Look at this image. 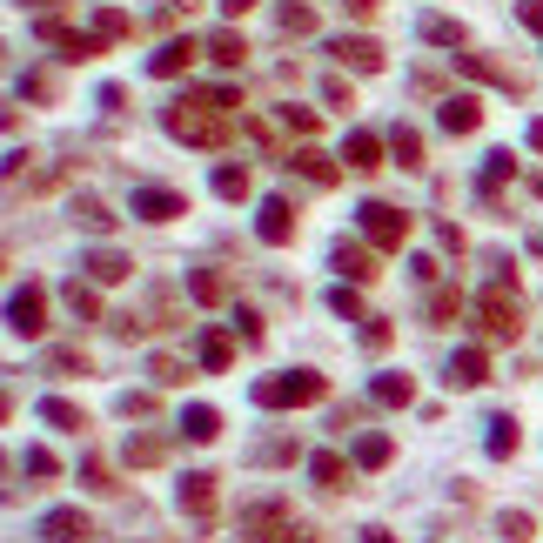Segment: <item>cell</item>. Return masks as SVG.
<instances>
[{
	"instance_id": "6da1fadb",
	"label": "cell",
	"mask_w": 543,
	"mask_h": 543,
	"mask_svg": "<svg viewBox=\"0 0 543 543\" xmlns=\"http://www.w3.org/2000/svg\"><path fill=\"white\" fill-rule=\"evenodd\" d=\"M249 396H255V409H302V403H322V396H329V376H316V369H282V376H262Z\"/></svg>"
},
{
	"instance_id": "7a4b0ae2",
	"label": "cell",
	"mask_w": 543,
	"mask_h": 543,
	"mask_svg": "<svg viewBox=\"0 0 543 543\" xmlns=\"http://www.w3.org/2000/svg\"><path fill=\"white\" fill-rule=\"evenodd\" d=\"M476 322H483L490 342H517L523 336V302H517V282H510V275H497L490 289L476 295Z\"/></svg>"
},
{
	"instance_id": "3957f363",
	"label": "cell",
	"mask_w": 543,
	"mask_h": 543,
	"mask_svg": "<svg viewBox=\"0 0 543 543\" xmlns=\"http://www.w3.org/2000/svg\"><path fill=\"white\" fill-rule=\"evenodd\" d=\"M161 121H168V135L188 141V148H222V135H228V121H222L215 108H202L195 94H188V101H175V108L161 114Z\"/></svg>"
},
{
	"instance_id": "277c9868",
	"label": "cell",
	"mask_w": 543,
	"mask_h": 543,
	"mask_svg": "<svg viewBox=\"0 0 543 543\" xmlns=\"http://www.w3.org/2000/svg\"><path fill=\"white\" fill-rule=\"evenodd\" d=\"M242 543H316V530L289 523L282 503H249L242 510Z\"/></svg>"
},
{
	"instance_id": "5b68a950",
	"label": "cell",
	"mask_w": 543,
	"mask_h": 543,
	"mask_svg": "<svg viewBox=\"0 0 543 543\" xmlns=\"http://www.w3.org/2000/svg\"><path fill=\"white\" fill-rule=\"evenodd\" d=\"M356 222H362V235H369L376 249H403V242H409V215H403V208H389V202H362Z\"/></svg>"
},
{
	"instance_id": "8992f818",
	"label": "cell",
	"mask_w": 543,
	"mask_h": 543,
	"mask_svg": "<svg viewBox=\"0 0 543 543\" xmlns=\"http://www.w3.org/2000/svg\"><path fill=\"white\" fill-rule=\"evenodd\" d=\"M7 329H14V336H47V289L41 282H27V289H14L7 295Z\"/></svg>"
},
{
	"instance_id": "52a82bcc",
	"label": "cell",
	"mask_w": 543,
	"mask_h": 543,
	"mask_svg": "<svg viewBox=\"0 0 543 543\" xmlns=\"http://www.w3.org/2000/svg\"><path fill=\"white\" fill-rule=\"evenodd\" d=\"M47 47H61L68 61H94L101 54V34H81V27H68V21H54V14H41V27H34Z\"/></svg>"
},
{
	"instance_id": "ba28073f",
	"label": "cell",
	"mask_w": 543,
	"mask_h": 543,
	"mask_svg": "<svg viewBox=\"0 0 543 543\" xmlns=\"http://www.w3.org/2000/svg\"><path fill=\"white\" fill-rule=\"evenodd\" d=\"M88 537H94V523H88V510H74V503H61V510L41 517V543H88Z\"/></svg>"
},
{
	"instance_id": "9c48e42d",
	"label": "cell",
	"mask_w": 543,
	"mask_h": 543,
	"mask_svg": "<svg viewBox=\"0 0 543 543\" xmlns=\"http://www.w3.org/2000/svg\"><path fill=\"white\" fill-rule=\"evenodd\" d=\"M255 235H262L269 249H282V242H295V208L282 202V195H269V202L255 208Z\"/></svg>"
},
{
	"instance_id": "30bf717a",
	"label": "cell",
	"mask_w": 543,
	"mask_h": 543,
	"mask_svg": "<svg viewBox=\"0 0 543 543\" xmlns=\"http://www.w3.org/2000/svg\"><path fill=\"white\" fill-rule=\"evenodd\" d=\"M329 54L356 74H383V47L369 41V34H342V41H329Z\"/></svg>"
},
{
	"instance_id": "8fae6325",
	"label": "cell",
	"mask_w": 543,
	"mask_h": 543,
	"mask_svg": "<svg viewBox=\"0 0 543 543\" xmlns=\"http://www.w3.org/2000/svg\"><path fill=\"white\" fill-rule=\"evenodd\" d=\"M436 121H443V135H476V128H483V101H476V94H450V101L436 108Z\"/></svg>"
},
{
	"instance_id": "7c38bea8",
	"label": "cell",
	"mask_w": 543,
	"mask_h": 543,
	"mask_svg": "<svg viewBox=\"0 0 543 543\" xmlns=\"http://www.w3.org/2000/svg\"><path fill=\"white\" fill-rule=\"evenodd\" d=\"M195 54H202V41H195V34H188V41H161V54H148V74L175 81V74L195 68Z\"/></svg>"
},
{
	"instance_id": "4fadbf2b",
	"label": "cell",
	"mask_w": 543,
	"mask_h": 543,
	"mask_svg": "<svg viewBox=\"0 0 543 543\" xmlns=\"http://www.w3.org/2000/svg\"><path fill=\"white\" fill-rule=\"evenodd\" d=\"M135 215L141 222H175V215H188V202H181L175 188H148V181H141L135 188Z\"/></svg>"
},
{
	"instance_id": "5bb4252c",
	"label": "cell",
	"mask_w": 543,
	"mask_h": 543,
	"mask_svg": "<svg viewBox=\"0 0 543 543\" xmlns=\"http://www.w3.org/2000/svg\"><path fill=\"white\" fill-rule=\"evenodd\" d=\"M456 68L470 74V81H490V88H503V94H523V74H510L503 61H490V54H456Z\"/></svg>"
},
{
	"instance_id": "9a60e30c",
	"label": "cell",
	"mask_w": 543,
	"mask_h": 543,
	"mask_svg": "<svg viewBox=\"0 0 543 543\" xmlns=\"http://www.w3.org/2000/svg\"><path fill=\"white\" fill-rule=\"evenodd\" d=\"M34 161H41V155H7L0 188H7V195H14V188H27V195H34V188H47V181H54V168H34Z\"/></svg>"
},
{
	"instance_id": "2e32d148",
	"label": "cell",
	"mask_w": 543,
	"mask_h": 543,
	"mask_svg": "<svg viewBox=\"0 0 543 543\" xmlns=\"http://www.w3.org/2000/svg\"><path fill=\"white\" fill-rule=\"evenodd\" d=\"M181 510H188L195 523H208V517H215V476H208V470L181 476Z\"/></svg>"
},
{
	"instance_id": "e0dca14e",
	"label": "cell",
	"mask_w": 543,
	"mask_h": 543,
	"mask_svg": "<svg viewBox=\"0 0 543 543\" xmlns=\"http://www.w3.org/2000/svg\"><path fill=\"white\" fill-rule=\"evenodd\" d=\"M81 269H88V282H128L135 262H128L121 249H88V255H81Z\"/></svg>"
},
{
	"instance_id": "ac0fdd59",
	"label": "cell",
	"mask_w": 543,
	"mask_h": 543,
	"mask_svg": "<svg viewBox=\"0 0 543 543\" xmlns=\"http://www.w3.org/2000/svg\"><path fill=\"white\" fill-rule=\"evenodd\" d=\"M329 262H336L349 282H376V275H383V269H376V255L362 249V242H336V249H329Z\"/></svg>"
},
{
	"instance_id": "d6986e66",
	"label": "cell",
	"mask_w": 543,
	"mask_h": 543,
	"mask_svg": "<svg viewBox=\"0 0 543 543\" xmlns=\"http://www.w3.org/2000/svg\"><path fill=\"white\" fill-rule=\"evenodd\" d=\"M342 161H349L356 175H376V168H383V141L369 135V128H356V135L342 141Z\"/></svg>"
},
{
	"instance_id": "ffe728a7",
	"label": "cell",
	"mask_w": 543,
	"mask_h": 543,
	"mask_svg": "<svg viewBox=\"0 0 543 543\" xmlns=\"http://www.w3.org/2000/svg\"><path fill=\"white\" fill-rule=\"evenodd\" d=\"M476 383H490V356H483V349H456L450 356V389H476Z\"/></svg>"
},
{
	"instance_id": "44dd1931",
	"label": "cell",
	"mask_w": 543,
	"mask_h": 543,
	"mask_svg": "<svg viewBox=\"0 0 543 543\" xmlns=\"http://www.w3.org/2000/svg\"><path fill=\"white\" fill-rule=\"evenodd\" d=\"M195 362H202L208 376H222L228 362H235V342H228L222 329H202V336H195Z\"/></svg>"
},
{
	"instance_id": "7402d4cb",
	"label": "cell",
	"mask_w": 543,
	"mask_h": 543,
	"mask_svg": "<svg viewBox=\"0 0 543 543\" xmlns=\"http://www.w3.org/2000/svg\"><path fill=\"white\" fill-rule=\"evenodd\" d=\"M202 54H208V61H222V68H242V61H249V41H242L235 27H215V34L202 41Z\"/></svg>"
},
{
	"instance_id": "603a6c76",
	"label": "cell",
	"mask_w": 543,
	"mask_h": 543,
	"mask_svg": "<svg viewBox=\"0 0 543 543\" xmlns=\"http://www.w3.org/2000/svg\"><path fill=\"white\" fill-rule=\"evenodd\" d=\"M181 436H188V443H215V436H222V409L188 403L181 409Z\"/></svg>"
},
{
	"instance_id": "cb8c5ba5",
	"label": "cell",
	"mask_w": 543,
	"mask_h": 543,
	"mask_svg": "<svg viewBox=\"0 0 543 543\" xmlns=\"http://www.w3.org/2000/svg\"><path fill=\"white\" fill-rule=\"evenodd\" d=\"M74 222L88 228V235H114V222H121V215H114L101 195H74Z\"/></svg>"
},
{
	"instance_id": "d4e9b609",
	"label": "cell",
	"mask_w": 543,
	"mask_h": 543,
	"mask_svg": "<svg viewBox=\"0 0 543 543\" xmlns=\"http://www.w3.org/2000/svg\"><path fill=\"white\" fill-rule=\"evenodd\" d=\"M188 295H195L202 309H215V302H228V295H235V282H228L222 269H195V275H188Z\"/></svg>"
},
{
	"instance_id": "484cf974",
	"label": "cell",
	"mask_w": 543,
	"mask_h": 543,
	"mask_svg": "<svg viewBox=\"0 0 543 543\" xmlns=\"http://www.w3.org/2000/svg\"><path fill=\"white\" fill-rule=\"evenodd\" d=\"M289 168H295L302 181H316V188H336V175H342V168H336L329 155H322V148H302V155H295Z\"/></svg>"
},
{
	"instance_id": "4316f807",
	"label": "cell",
	"mask_w": 543,
	"mask_h": 543,
	"mask_svg": "<svg viewBox=\"0 0 543 543\" xmlns=\"http://www.w3.org/2000/svg\"><path fill=\"white\" fill-rule=\"evenodd\" d=\"M249 168H242V161H222V168H215V195H222V202H249Z\"/></svg>"
},
{
	"instance_id": "83f0119b",
	"label": "cell",
	"mask_w": 543,
	"mask_h": 543,
	"mask_svg": "<svg viewBox=\"0 0 543 543\" xmlns=\"http://www.w3.org/2000/svg\"><path fill=\"white\" fill-rule=\"evenodd\" d=\"M423 41L430 47H470V34H463V21H450V14H423Z\"/></svg>"
},
{
	"instance_id": "f1b7e54d",
	"label": "cell",
	"mask_w": 543,
	"mask_h": 543,
	"mask_svg": "<svg viewBox=\"0 0 543 543\" xmlns=\"http://www.w3.org/2000/svg\"><path fill=\"white\" fill-rule=\"evenodd\" d=\"M369 396H376L383 409H409V403H416V383H409V376H376Z\"/></svg>"
},
{
	"instance_id": "f546056e",
	"label": "cell",
	"mask_w": 543,
	"mask_h": 543,
	"mask_svg": "<svg viewBox=\"0 0 543 543\" xmlns=\"http://www.w3.org/2000/svg\"><path fill=\"white\" fill-rule=\"evenodd\" d=\"M309 476H316L322 490H342V483H349V463H342L336 450H316L309 456Z\"/></svg>"
},
{
	"instance_id": "4dcf8cb0",
	"label": "cell",
	"mask_w": 543,
	"mask_h": 543,
	"mask_svg": "<svg viewBox=\"0 0 543 543\" xmlns=\"http://www.w3.org/2000/svg\"><path fill=\"white\" fill-rule=\"evenodd\" d=\"M510 175H517V155H510V148H497V155H483V195H490V202H497V188H503Z\"/></svg>"
},
{
	"instance_id": "1f68e13d",
	"label": "cell",
	"mask_w": 543,
	"mask_h": 543,
	"mask_svg": "<svg viewBox=\"0 0 543 543\" xmlns=\"http://www.w3.org/2000/svg\"><path fill=\"white\" fill-rule=\"evenodd\" d=\"M61 295H68L74 322H94V316H101V295H94V282H81V275H74V282H68V289H61Z\"/></svg>"
},
{
	"instance_id": "d6a6232c",
	"label": "cell",
	"mask_w": 543,
	"mask_h": 543,
	"mask_svg": "<svg viewBox=\"0 0 543 543\" xmlns=\"http://www.w3.org/2000/svg\"><path fill=\"white\" fill-rule=\"evenodd\" d=\"M41 423H54V430H74V436L88 430V416H81L74 403H61V396H47V403H41Z\"/></svg>"
},
{
	"instance_id": "836d02e7",
	"label": "cell",
	"mask_w": 543,
	"mask_h": 543,
	"mask_svg": "<svg viewBox=\"0 0 543 543\" xmlns=\"http://www.w3.org/2000/svg\"><path fill=\"white\" fill-rule=\"evenodd\" d=\"M389 155L403 161V168H423V135L416 128H389Z\"/></svg>"
},
{
	"instance_id": "e575fe53",
	"label": "cell",
	"mask_w": 543,
	"mask_h": 543,
	"mask_svg": "<svg viewBox=\"0 0 543 543\" xmlns=\"http://www.w3.org/2000/svg\"><path fill=\"white\" fill-rule=\"evenodd\" d=\"M121 456H128L135 470H155L161 456H168V443H161V436H128V450H121Z\"/></svg>"
},
{
	"instance_id": "d590c367",
	"label": "cell",
	"mask_w": 543,
	"mask_h": 543,
	"mask_svg": "<svg viewBox=\"0 0 543 543\" xmlns=\"http://www.w3.org/2000/svg\"><path fill=\"white\" fill-rule=\"evenodd\" d=\"M490 456H517V416H490Z\"/></svg>"
},
{
	"instance_id": "8d00e7d4",
	"label": "cell",
	"mask_w": 543,
	"mask_h": 543,
	"mask_svg": "<svg viewBox=\"0 0 543 543\" xmlns=\"http://www.w3.org/2000/svg\"><path fill=\"white\" fill-rule=\"evenodd\" d=\"M389 456H396V443H389V436H356V463H362V470H383Z\"/></svg>"
},
{
	"instance_id": "74e56055",
	"label": "cell",
	"mask_w": 543,
	"mask_h": 543,
	"mask_svg": "<svg viewBox=\"0 0 543 543\" xmlns=\"http://www.w3.org/2000/svg\"><path fill=\"white\" fill-rule=\"evenodd\" d=\"M47 369H54V376H88V356L61 342V349H47Z\"/></svg>"
},
{
	"instance_id": "f35d334b",
	"label": "cell",
	"mask_w": 543,
	"mask_h": 543,
	"mask_svg": "<svg viewBox=\"0 0 543 543\" xmlns=\"http://www.w3.org/2000/svg\"><path fill=\"white\" fill-rule=\"evenodd\" d=\"M81 483H88V490H101V497H114V490H121V483L108 476V463H101V456H81Z\"/></svg>"
},
{
	"instance_id": "ab89813d",
	"label": "cell",
	"mask_w": 543,
	"mask_h": 543,
	"mask_svg": "<svg viewBox=\"0 0 543 543\" xmlns=\"http://www.w3.org/2000/svg\"><path fill=\"white\" fill-rule=\"evenodd\" d=\"M275 21H282V34H316V14H309L302 0H289V7H282Z\"/></svg>"
},
{
	"instance_id": "60d3db41",
	"label": "cell",
	"mask_w": 543,
	"mask_h": 543,
	"mask_svg": "<svg viewBox=\"0 0 543 543\" xmlns=\"http://www.w3.org/2000/svg\"><path fill=\"white\" fill-rule=\"evenodd\" d=\"M282 128H295V135L309 141V135L322 128V114H316V108H295V101H289V108H282Z\"/></svg>"
},
{
	"instance_id": "b9f144b4",
	"label": "cell",
	"mask_w": 543,
	"mask_h": 543,
	"mask_svg": "<svg viewBox=\"0 0 543 543\" xmlns=\"http://www.w3.org/2000/svg\"><path fill=\"white\" fill-rule=\"evenodd\" d=\"M148 376H155L161 389H175V383H188V369H181L175 356H148Z\"/></svg>"
},
{
	"instance_id": "7bdbcfd3",
	"label": "cell",
	"mask_w": 543,
	"mask_h": 543,
	"mask_svg": "<svg viewBox=\"0 0 543 543\" xmlns=\"http://www.w3.org/2000/svg\"><path fill=\"white\" fill-rule=\"evenodd\" d=\"M94 34H101V41H121V34H128V14H121V7H101V14H94Z\"/></svg>"
},
{
	"instance_id": "ee69618b",
	"label": "cell",
	"mask_w": 543,
	"mask_h": 543,
	"mask_svg": "<svg viewBox=\"0 0 543 543\" xmlns=\"http://www.w3.org/2000/svg\"><path fill=\"white\" fill-rule=\"evenodd\" d=\"M503 537H510V543H530V537H537L530 510H503Z\"/></svg>"
},
{
	"instance_id": "f6af8a7d",
	"label": "cell",
	"mask_w": 543,
	"mask_h": 543,
	"mask_svg": "<svg viewBox=\"0 0 543 543\" xmlns=\"http://www.w3.org/2000/svg\"><path fill=\"white\" fill-rule=\"evenodd\" d=\"M456 309H463V295H456V289H436L430 295V322H456Z\"/></svg>"
},
{
	"instance_id": "bcb514c9",
	"label": "cell",
	"mask_w": 543,
	"mask_h": 543,
	"mask_svg": "<svg viewBox=\"0 0 543 543\" xmlns=\"http://www.w3.org/2000/svg\"><path fill=\"white\" fill-rule=\"evenodd\" d=\"M329 309H336V316H349V322H369V316H362V295H356V289H336V295H329Z\"/></svg>"
},
{
	"instance_id": "7dc6e473",
	"label": "cell",
	"mask_w": 543,
	"mask_h": 543,
	"mask_svg": "<svg viewBox=\"0 0 543 543\" xmlns=\"http://www.w3.org/2000/svg\"><path fill=\"white\" fill-rule=\"evenodd\" d=\"M21 470H27V476H54L61 463H54V450H41V443H34V450L21 456Z\"/></svg>"
},
{
	"instance_id": "c3c4849f",
	"label": "cell",
	"mask_w": 543,
	"mask_h": 543,
	"mask_svg": "<svg viewBox=\"0 0 543 543\" xmlns=\"http://www.w3.org/2000/svg\"><path fill=\"white\" fill-rule=\"evenodd\" d=\"M389 336H396V329H389L383 316H369V322H362V349H389Z\"/></svg>"
},
{
	"instance_id": "681fc988",
	"label": "cell",
	"mask_w": 543,
	"mask_h": 543,
	"mask_svg": "<svg viewBox=\"0 0 543 543\" xmlns=\"http://www.w3.org/2000/svg\"><path fill=\"white\" fill-rule=\"evenodd\" d=\"M322 101H329V108H356V101H349V81H342V74H329V81H322Z\"/></svg>"
},
{
	"instance_id": "f907efd6",
	"label": "cell",
	"mask_w": 543,
	"mask_h": 543,
	"mask_svg": "<svg viewBox=\"0 0 543 543\" xmlns=\"http://www.w3.org/2000/svg\"><path fill=\"white\" fill-rule=\"evenodd\" d=\"M121 416H155V396H148V389H128V396H121Z\"/></svg>"
},
{
	"instance_id": "816d5d0a",
	"label": "cell",
	"mask_w": 543,
	"mask_h": 543,
	"mask_svg": "<svg viewBox=\"0 0 543 543\" xmlns=\"http://www.w3.org/2000/svg\"><path fill=\"white\" fill-rule=\"evenodd\" d=\"M235 336H242V342H262V316H255V309H235Z\"/></svg>"
},
{
	"instance_id": "f5cc1de1",
	"label": "cell",
	"mask_w": 543,
	"mask_h": 543,
	"mask_svg": "<svg viewBox=\"0 0 543 543\" xmlns=\"http://www.w3.org/2000/svg\"><path fill=\"white\" fill-rule=\"evenodd\" d=\"M517 21H523V27H530V34L543 41V0H517Z\"/></svg>"
},
{
	"instance_id": "db71d44e",
	"label": "cell",
	"mask_w": 543,
	"mask_h": 543,
	"mask_svg": "<svg viewBox=\"0 0 543 543\" xmlns=\"http://www.w3.org/2000/svg\"><path fill=\"white\" fill-rule=\"evenodd\" d=\"M255 463H295V443H262V450H255Z\"/></svg>"
},
{
	"instance_id": "11a10c76",
	"label": "cell",
	"mask_w": 543,
	"mask_h": 543,
	"mask_svg": "<svg viewBox=\"0 0 543 543\" xmlns=\"http://www.w3.org/2000/svg\"><path fill=\"white\" fill-rule=\"evenodd\" d=\"M436 242H443L450 255H463V228H456V222H443V228H436Z\"/></svg>"
},
{
	"instance_id": "9f6ffc18",
	"label": "cell",
	"mask_w": 543,
	"mask_h": 543,
	"mask_svg": "<svg viewBox=\"0 0 543 543\" xmlns=\"http://www.w3.org/2000/svg\"><path fill=\"white\" fill-rule=\"evenodd\" d=\"M21 94H34V101H47V94H54V81H47V74H27V81H21Z\"/></svg>"
},
{
	"instance_id": "6f0895ef",
	"label": "cell",
	"mask_w": 543,
	"mask_h": 543,
	"mask_svg": "<svg viewBox=\"0 0 543 543\" xmlns=\"http://www.w3.org/2000/svg\"><path fill=\"white\" fill-rule=\"evenodd\" d=\"M215 7H222V14H249L255 0H215Z\"/></svg>"
},
{
	"instance_id": "680465c9",
	"label": "cell",
	"mask_w": 543,
	"mask_h": 543,
	"mask_svg": "<svg viewBox=\"0 0 543 543\" xmlns=\"http://www.w3.org/2000/svg\"><path fill=\"white\" fill-rule=\"evenodd\" d=\"M530 148H537V155H543V114H537V121H530Z\"/></svg>"
},
{
	"instance_id": "91938a15",
	"label": "cell",
	"mask_w": 543,
	"mask_h": 543,
	"mask_svg": "<svg viewBox=\"0 0 543 543\" xmlns=\"http://www.w3.org/2000/svg\"><path fill=\"white\" fill-rule=\"evenodd\" d=\"M342 7H349V14H376V0H342Z\"/></svg>"
},
{
	"instance_id": "94428289",
	"label": "cell",
	"mask_w": 543,
	"mask_h": 543,
	"mask_svg": "<svg viewBox=\"0 0 543 543\" xmlns=\"http://www.w3.org/2000/svg\"><path fill=\"white\" fill-rule=\"evenodd\" d=\"M362 543H396V537H389V530H362Z\"/></svg>"
},
{
	"instance_id": "6125c7cd",
	"label": "cell",
	"mask_w": 543,
	"mask_h": 543,
	"mask_svg": "<svg viewBox=\"0 0 543 543\" xmlns=\"http://www.w3.org/2000/svg\"><path fill=\"white\" fill-rule=\"evenodd\" d=\"M0 476H7V456H0ZM0 490H7V483H0Z\"/></svg>"
},
{
	"instance_id": "be15d7a7",
	"label": "cell",
	"mask_w": 543,
	"mask_h": 543,
	"mask_svg": "<svg viewBox=\"0 0 543 543\" xmlns=\"http://www.w3.org/2000/svg\"><path fill=\"white\" fill-rule=\"evenodd\" d=\"M0 423H7V396H0Z\"/></svg>"
},
{
	"instance_id": "e7e4bbea",
	"label": "cell",
	"mask_w": 543,
	"mask_h": 543,
	"mask_svg": "<svg viewBox=\"0 0 543 543\" xmlns=\"http://www.w3.org/2000/svg\"><path fill=\"white\" fill-rule=\"evenodd\" d=\"M530 188H537V195H543V175H537V181H530Z\"/></svg>"
}]
</instances>
